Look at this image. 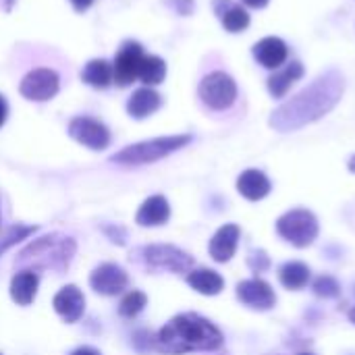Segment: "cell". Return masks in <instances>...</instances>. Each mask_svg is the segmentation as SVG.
<instances>
[{
  "instance_id": "cell-15",
  "label": "cell",
  "mask_w": 355,
  "mask_h": 355,
  "mask_svg": "<svg viewBox=\"0 0 355 355\" xmlns=\"http://www.w3.org/2000/svg\"><path fill=\"white\" fill-rule=\"evenodd\" d=\"M168 218H171V206L164 196L148 198L135 214V223L139 227H160Z\"/></svg>"
},
{
  "instance_id": "cell-36",
  "label": "cell",
  "mask_w": 355,
  "mask_h": 355,
  "mask_svg": "<svg viewBox=\"0 0 355 355\" xmlns=\"http://www.w3.org/2000/svg\"><path fill=\"white\" fill-rule=\"evenodd\" d=\"M349 320H352V322H354V324H355V308H354V310H352V312H349Z\"/></svg>"
},
{
  "instance_id": "cell-20",
  "label": "cell",
  "mask_w": 355,
  "mask_h": 355,
  "mask_svg": "<svg viewBox=\"0 0 355 355\" xmlns=\"http://www.w3.org/2000/svg\"><path fill=\"white\" fill-rule=\"evenodd\" d=\"M302 77H304V67H302V62L293 60V62H289L287 67L279 69V71L268 79V89H270V94H272L275 98H283V96L291 89V85H293L295 81H300Z\"/></svg>"
},
{
  "instance_id": "cell-12",
  "label": "cell",
  "mask_w": 355,
  "mask_h": 355,
  "mask_svg": "<svg viewBox=\"0 0 355 355\" xmlns=\"http://www.w3.org/2000/svg\"><path fill=\"white\" fill-rule=\"evenodd\" d=\"M237 297L241 304H245L252 310H270L277 304V295L272 291V287L262 281V279H250V281H241L237 285Z\"/></svg>"
},
{
  "instance_id": "cell-30",
  "label": "cell",
  "mask_w": 355,
  "mask_h": 355,
  "mask_svg": "<svg viewBox=\"0 0 355 355\" xmlns=\"http://www.w3.org/2000/svg\"><path fill=\"white\" fill-rule=\"evenodd\" d=\"M175 8H177V12H181V15H187V12H191V8H193V0H168Z\"/></svg>"
},
{
  "instance_id": "cell-25",
  "label": "cell",
  "mask_w": 355,
  "mask_h": 355,
  "mask_svg": "<svg viewBox=\"0 0 355 355\" xmlns=\"http://www.w3.org/2000/svg\"><path fill=\"white\" fill-rule=\"evenodd\" d=\"M220 19H223V25L227 31L231 33H237V31H243L248 25H250V15L245 8L237 6V4H229L223 12H220Z\"/></svg>"
},
{
  "instance_id": "cell-34",
  "label": "cell",
  "mask_w": 355,
  "mask_h": 355,
  "mask_svg": "<svg viewBox=\"0 0 355 355\" xmlns=\"http://www.w3.org/2000/svg\"><path fill=\"white\" fill-rule=\"evenodd\" d=\"M71 355H100V352L94 349V347H79V349H75Z\"/></svg>"
},
{
  "instance_id": "cell-21",
  "label": "cell",
  "mask_w": 355,
  "mask_h": 355,
  "mask_svg": "<svg viewBox=\"0 0 355 355\" xmlns=\"http://www.w3.org/2000/svg\"><path fill=\"white\" fill-rule=\"evenodd\" d=\"M187 285L202 295H218L225 289V279L210 268H200L187 275Z\"/></svg>"
},
{
  "instance_id": "cell-22",
  "label": "cell",
  "mask_w": 355,
  "mask_h": 355,
  "mask_svg": "<svg viewBox=\"0 0 355 355\" xmlns=\"http://www.w3.org/2000/svg\"><path fill=\"white\" fill-rule=\"evenodd\" d=\"M81 79L96 89H106L112 83V64L104 58L89 60L81 71Z\"/></svg>"
},
{
  "instance_id": "cell-2",
  "label": "cell",
  "mask_w": 355,
  "mask_h": 355,
  "mask_svg": "<svg viewBox=\"0 0 355 355\" xmlns=\"http://www.w3.org/2000/svg\"><path fill=\"white\" fill-rule=\"evenodd\" d=\"M223 345V333L200 314H179L156 335V349L166 355L214 352Z\"/></svg>"
},
{
  "instance_id": "cell-14",
  "label": "cell",
  "mask_w": 355,
  "mask_h": 355,
  "mask_svg": "<svg viewBox=\"0 0 355 355\" xmlns=\"http://www.w3.org/2000/svg\"><path fill=\"white\" fill-rule=\"evenodd\" d=\"M239 235H241V231H239L237 225H225V227H220L214 233V237L210 239V248L208 250H210L212 260H216V262H229L235 256V252H237Z\"/></svg>"
},
{
  "instance_id": "cell-10",
  "label": "cell",
  "mask_w": 355,
  "mask_h": 355,
  "mask_svg": "<svg viewBox=\"0 0 355 355\" xmlns=\"http://www.w3.org/2000/svg\"><path fill=\"white\" fill-rule=\"evenodd\" d=\"M144 50L137 42H125L112 62V83L127 87L137 79V69L141 62Z\"/></svg>"
},
{
  "instance_id": "cell-4",
  "label": "cell",
  "mask_w": 355,
  "mask_h": 355,
  "mask_svg": "<svg viewBox=\"0 0 355 355\" xmlns=\"http://www.w3.org/2000/svg\"><path fill=\"white\" fill-rule=\"evenodd\" d=\"M189 141H191V135L156 137V139H148V141L127 146L121 152H116L110 160L116 164H148V162H156V160L181 150Z\"/></svg>"
},
{
  "instance_id": "cell-37",
  "label": "cell",
  "mask_w": 355,
  "mask_h": 355,
  "mask_svg": "<svg viewBox=\"0 0 355 355\" xmlns=\"http://www.w3.org/2000/svg\"><path fill=\"white\" fill-rule=\"evenodd\" d=\"M300 355H312V354H300Z\"/></svg>"
},
{
  "instance_id": "cell-16",
  "label": "cell",
  "mask_w": 355,
  "mask_h": 355,
  "mask_svg": "<svg viewBox=\"0 0 355 355\" xmlns=\"http://www.w3.org/2000/svg\"><path fill=\"white\" fill-rule=\"evenodd\" d=\"M287 44L281 37H264L254 46L256 60L266 69H279L287 60Z\"/></svg>"
},
{
  "instance_id": "cell-9",
  "label": "cell",
  "mask_w": 355,
  "mask_h": 355,
  "mask_svg": "<svg viewBox=\"0 0 355 355\" xmlns=\"http://www.w3.org/2000/svg\"><path fill=\"white\" fill-rule=\"evenodd\" d=\"M21 96L33 102H46L58 92V75L52 69H33L27 73L19 87Z\"/></svg>"
},
{
  "instance_id": "cell-33",
  "label": "cell",
  "mask_w": 355,
  "mask_h": 355,
  "mask_svg": "<svg viewBox=\"0 0 355 355\" xmlns=\"http://www.w3.org/2000/svg\"><path fill=\"white\" fill-rule=\"evenodd\" d=\"M243 4H248V6H252V8H264L270 0H241Z\"/></svg>"
},
{
  "instance_id": "cell-31",
  "label": "cell",
  "mask_w": 355,
  "mask_h": 355,
  "mask_svg": "<svg viewBox=\"0 0 355 355\" xmlns=\"http://www.w3.org/2000/svg\"><path fill=\"white\" fill-rule=\"evenodd\" d=\"M69 2L73 4V8H75V10L83 12L85 8H89V6H92V2H94V0H69Z\"/></svg>"
},
{
  "instance_id": "cell-13",
  "label": "cell",
  "mask_w": 355,
  "mask_h": 355,
  "mask_svg": "<svg viewBox=\"0 0 355 355\" xmlns=\"http://www.w3.org/2000/svg\"><path fill=\"white\" fill-rule=\"evenodd\" d=\"M52 306H54L56 314H58L64 322L73 324V322H77V320L83 316L85 297H83V293H81L79 287L67 285V287H62V289L54 295Z\"/></svg>"
},
{
  "instance_id": "cell-7",
  "label": "cell",
  "mask_w": 355,
  "mask_h": 355,
  "mask_svg": "<svg viewBox=\"0 0 355 355\" xmlns=\"http://www.w3.org/2000/svg\"><path fill=\"white\" fill-rule=\"evenodd\" d=\"M141 260L154 270L187 272L193 266V258L175 245H146L139 250Z\"/></svg>"
},
{
  "instance_id": "cell-28",
  "label": "cell",
  "mask_w": 355,
  "mask_h": 355,
  "mask_svg": "<svg viewBox=\"0 0 355 355\" xmlns=\"http://www.w3.org/2000/svg\"><path fill=\"white\" fill-rule=\"evenodd\" d=\"M314 293L320 297H337L339 295V283L333 277H318L314 281Z\"/></svg>"
},
{
  "instance_id": "cell-19",
  "label": "cell",
  "mask_w": 355,
  "mask_h": 355,
  "mask_svg": "<svg viewBox=\"0 0 355 355\" xmlns=\"http://www.w3.org/2000/svg\"><path fill=\"white\" fill-rule=\"evenodd\" d=\"M160 104H162V100H160V94L158 92H154L152 87H139L129 98L127 112L133 119H146V116L154 114L160 108Z\"/></svg>"
},
{
  "instance_id": "cell-24",
  "label": "cell",
  "mask_w": 355,
  "mask_h": 355,
  "mask_svg": "<svg viewBox=\"0 0 355 355\" xmlns=\"http://www.w3.org/2000/svg\"><path fill=\"white\" fill-rule=\"evenodd\" d=\"M166 75V64L160 56H141V62H139V69H137V77L146 83V85H158L162 83Z\"/></svg>"
},
{
  "instance_id": "cell-27",
  "label": "cell",
  "mask_w": 355,
  "mask_h": 355,
  "mask_svg": "<svg viewBox=\"0 0 355 355\" xmlns=\"http://www.w3.org/2000/svg\"><path fill=\"white\" fill-rule=\"evenodd\" d=\"M33 231H35V227H25V225H17V227L6 229V231L0 235V256H2L8 248H12L15 243H19L21 239L29 237Z\"/></svg>"
},
{
  "instance_id": "cell-17",
  "label": "cell",
  "mask_w": 355,
  "mask_h": 355,
  "mask_svg": "<svg viewBox=\"0 0 355 355\" xmlns=\"http://www.w3.org/2000/svg\"><path fill=\"white\" fill-rule=\"evenodd\" d=\"M237 191L245 200L258 202V200H264L270 193V181L262 171L250 168V171L241 173V177L237 179Z\"/></svg>"
},
{
  "instance_id": "cell-8",
  "label": "cell",
  "mask_w": 355,
  "mask_h": 355,
  "mask_svg": "<svg viewBox=\"0 0 355 355\" xmlns=\"http://www.w3.org/2000/svg\"><path fill=\"white\" fill-rule=\"evenodd\" d=\"M69 135L89 150H104L110 144V131L104 123L92 116H75L69 123Z\"/></svg>"
},
{
  "instance_id": "cell-35",
  "label": "cell",
  "mask_w": 355,
  "mask_h": 355,
  "mask_svg": "<svg viewBox=\"0 0 355 355\" xmlns=\"http://www.w3.org/2000/svg\"><path fill=\"white\" fill-rule=\"evenodd\" d=\"M349 171H352V173H355V156L352 158V160H349Z\"/></svg>"
},
{
  "instance_id": "cell-18",
  "label": "cell",
  "mask_w": 355,
  "mask_h": 355,
  "mask_svg": "<svg viewBox=\"0 0 355 355\" xmlns=\"http://www.w3.org/2000/svg\"><path fill=\"white\" fill-rule=\"evenodd\" d=\"M40 287V277L33 270H21L10 281V297L17 306H29Z\"/></svg>"
},
{
  "instance_id": "cell-5",
  "label": "cell",
  "mask_w": 355,
  "mask_h": 355,
  "mask_svg": "<svg viewBox=\"0 0 355 355\" xmlns=\"http://www.w3.org/2000/svg\"><path fill=\"white\" fill-rule=\"evenodd\" d=\"M277 233L295 248H308L318 237V220L308 210H291L277 220Z\"/></svg>"
},
{
  "instance_id": "cell-6",
  "label": "cell",
  "mask_w": 355,
  "mask_h": 355,
  "mask_svg": "<svg viewBox=\"0 0 355 355\" xmlns=\"http://www.w3.org/2000/svg\"><path fill=\"white\" fill-rule=\"evenodd\" d=\"M200 98L212 110H227L229 106H233V102L237 98V85L227 73L214 71L202 79Z\"/></svg>"
},
{
  "instance_id": "cell-1",
  "label": "cell",
  "mask_w": 355,
  "mask_h": 355,
  "mask_svg": "<svg viewBox=\"0 0 355 355\" xmlns=\"http://www.w3.org/2000/svg\"><path fill=\"white\" fill-rule=\"evenodd\" d=\"M343 75L339 71H327L306 89H302L295 98L279 106L270 116V125L277 131H293L308 123H314L337 106L343 96Z\"/></svg>"
},
{
  "instance_id": "cell-11",
  "label": "cell",
  "mask_w": 355,
  "mask_h": 355,
  "mask_svg": "<svg viewBox=\"0 0 355 355\" xmlns=\"http://www.w3.org/2000/svg\"><path fill=\"white\" fill-rule=\"evenodd\" d=\"M129 277L119 264H100L89 275V287L100 295H119L127 289Z\"/></svg>"
},
{
  "instance_id": "cell-26",
  "label": "cell",
  "mask_w": 355,
  "mask_h": 355,
  "mask_svg": "<svg viewBox=\"0 0 355 355\" xmlns=\"http://www.w3.org/2000/svg\"><path fill=\"white\" fill-rule=\"evenodd\" d=\"M146 306H148L146 293H141V291H129V293L121 300V304H119V314H121L123 318H135L139 312H144Z\"/></svg>"
},
{
  "instance_id": "cell-32",
  "label": "cell",
  "mask_w": 355,
  "mask_h": 355,
  "mask_svg": "<svg viewBox=\"0 0 355 355\" xmlns=\"http://www.w3.org/2000/svg\"><path fill=\"white\" fill-rule=\"evenodd\" d=\"M6 114H8V106H6V100L0 96V127H2L4 121H6Z\"/></svg>"
},
{
  "instance_id": "cell-23",
  "label": "cell",
  "mask_w": 355,
  "mask_h": 355,
  "mask_svg": "<svg viewBox=\"0 0 355 355\" xmlns=\"http://www.w3.org/2000/svg\"><path fill=\"white\" fill-rule=\"evenodd\" d=\"M279 281H281L283 287L293 289V291H300L310 281V268L304 262H287L279 270Z\"/></svg>"
},
{
  "instance_id": "cell-3",
  "label": "cell",
  "mask_w": 355,
  "mask_h": 355,
  "mask_svg": "<svg viewBox=\"0 0 355 355\" xmlns=\"http://www.w3.org/2000/svg\"><path fill=\"white\" fill-rule=\"evenodd\" d=\"M75 256V241L62 235H46L19 254V262H33L35 266H50L64 270Z\"/></svg>"
},
{
  "instance_id": "cell-29",
  "label": "cell",
  "mask_w": 355,
  "mask_h": 355,
  "mask_svg": "<svg viewBox=\"0 0 355 355\" xmlns=\"http://www.w3.org/2000/svg\"><path fill=\"white\" fill-rule=\"evenodd\" d=\"M248 264L252 266V270L264 272V270H268V266H270V258L266 256V252L258 250V252H252V256L248 258Z\"/></svg>"
}]
</instances>
